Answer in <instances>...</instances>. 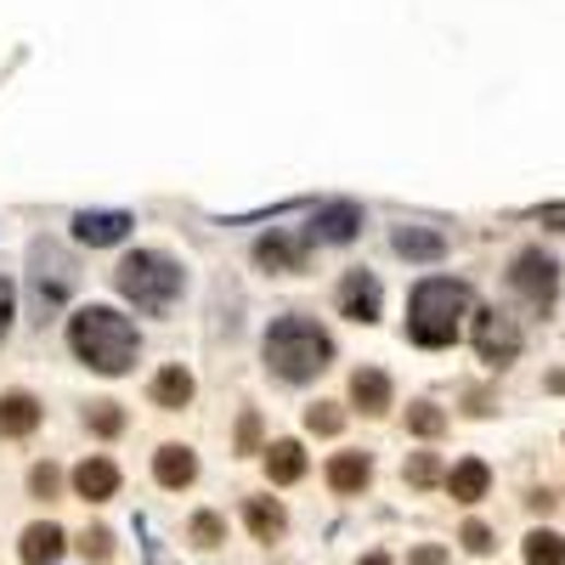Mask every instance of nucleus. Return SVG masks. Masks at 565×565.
Masks as SVG:
<instances>
[{
  "mask_svg": "<svg viewBox=\"0 0 565 565\" xmlns=\"http://www.w3.org/2000/svg\"><path fill=\"white\" fill-rule=\"evenodd\" d=\"M408 429H413V436H442V429H447V413L429 408V402H413V408H408Z\"/></svg>",
  "mask_w": 565,
  "mask_h": 565,
  "instance_id": "nucleus-24",
  "label": "nucleus"
},
{
  "mask_svg": "<svg viewBox=\"0 0 565 565\" xmlns=\"http://www.w3.org/2000/svg\"><path fill=\"white\" fill-rule=\"evenodd\" d=\"M57 486H62L57 463H35V470H28V492H35V497H57Z\"/></svg>",
  "mask_w": 565,
  "mask_h": 565,
  "instance_id": "nucleus-30",
  "label": "nucleus"
},
{
  "mask_svg": "<svg viewBox=\"0 0 565 565\" xmlns=\"http://www.w3.org/2000/svg\"><path fill=\"white\" fill-rule=\"evenodd\" d=\"M238 452H260V413L238 419Z\"/></svg>",
  "mask_w": 565,
  "mask_h": 565,
  "instance_id": "nucleus-31",
  "label": "nucleus"
},
{
  "mask_svg": "<svg viewBox=\"0 0 565 565\" xmlns=\"http://www.w3.org/2000/svg\"><path fill=\"white\" fill-rule=\"evenodd\" d=\"M119 294L137 311H170L176 306V294H181V266L170 255H158V249H137V255H125L119 260Z\"/></svg>",
  "mask_w": 565,
  "mask_h": 565,
  "instance_id": "nucleus-4",
  "label": "nucleus"
},
{
  "mask_svg": "<svg viewBox=\"0 0 565 565\" xmlns=\"http://www.w3.org/2000/svg\"><path fill=\"white\" fill-rule=\"evenodd\" d=\"M7 328H12V283L0 278V340H7Z\"/></svg>",
  "mask_w": 565,
  "mask_h": 565,
  "instance_id": "nucleus-33",
  "label": "nucleus"
},
{
  "mask_svg": "<svg viewBox=\"0 0 565 565\" xmlns=\"http://www.w3.org/2000/svg\"><path fill=\"white\" fill-rule=\"evenodd\" d=\"M463 549H470V554H486V549H492V531H486L481 520H470V526H463Z\"/></svg>",
  "mask_w": 565,
  "mask_h": 565,
  "instance_id": "nucleus-32",
  "label": "nucleus"
},
{
  "mask_svg": "<svg viewBox=\"0 0 565 565\" xmlns=\"http://www.w3.org/2000/svg\"><path fill=\"white\" fill-rule=\"evenodd\" d=\"M244 515H249V531H255L260 543H278L283 531H289V515H283V504H272V497H249Z\"/></svg>",
  "mask_w": 565,
  "mask_h": 565,
  "instance_id": "nucleus-19",
  "label": "nucleus"
},
{
  "mask_svg": "<svg viewBox=\"0 0 565 565\" xmlns=\"http://www.w3.org/2000/svg\"><path fill=\"white\" fill-rule=\"evenodd\" d=\"M340 424H345V413H340L334 402H317V408L306 413V429H317V436H340Z\"/></svg>",
  "mask_w": 565,
  "mask_h": 565,
  "instance_id": "nucleus-27",
  "label": "nucleus"
},
{
  "mask_svg": "<svg viewBox=\"0 0 565 565\" xmlns=\"http://www.w3.org/2000/svg\"><path fill=\"white\" fill-rule=\"evenodd\" d=\"M356 226H362V204H351V198H334V204L317 210V238L328 244H351Z\"/></svg>",
  "mask_w": 565,
  "mask_h": 565,
  "instance_id": "nucleus-13",
  "label": "nucleus"
},
{
  "mask_svg": "<svg viewBox=\"0 0 565 565\" xmlns=\"http://www.w3.org/2000/svg\"><path fill=\"white\" fill-rule=\"evenodd\" d=\"M475 351H481V362H492V368H509L520 356V328L504 311H475Z\"/></svg>",
  "mask_w": 565,
  "mask_h": 565,
  "instance_id": "nucleus-7",
  "label": "nucleus"
},
{
  "mask_svg": "<svg viewBox=\"0 0 565 565\" xmlns=\"http://www.w3.org/2000/svg\"><path fill=\"white\" fill-rule=\"evenodd\" d=\"M69 345H74V356L85 362V368L125 374L130 362H137V328H130V317H119L108 306H85L69 322Z\"/></svg>",
  "mask_w": 565,
  "mask_h": 565,
  "instance_id": "nucleus-1",
  "label": "nucleus"
},
{
  "mask_svg": "<svg viewBox=\"0 0 565 565\" xmlns=\"http://www.w3.org/2000/svg\"><path fill=\"white\" fill-rule=\"evenodd\" d=\"M80 554H85V560H96V565H103V560L114 554V531H108V526H91L85 538H80Z\"/></svg>",
  "mask_w": 565,
  "mask_h": 565,
  "instance_id": "nucleus-29",
  "label": "nucleus"
},
{
  "mask_svg": "<svg viewBox=\"0 0 565 565\" xmlns=\"http://www.w3.org/2000/svg\"><path fill=\"white\" fill-rule=\"evenodd\" d=\"M130 226H137V221H130L125 210H80V215H74V238L91 244V249H108V244L125 238Z\"/></svg>",
  "mask_w": 565,
  "mask_h": 565,
  "instance_id": "nucleus-8",
  "label": "nucleus"
},
{
  "mask_svg": "<svg viewBox=\"0 0 565 565\" xmlns=\"http://www.w3.org/2000/svg\"><path fill=\"white\" fill-rule=\"evenodd\" d=\"M28 266H35V301H40V311H57L62 301H69V289H74V260L62 255L51 238H40L35 249H28Z\"/></svg>",
  "mask_w": 565,
  "mask_h": 565,
  "instance_id": "nucleus-5",
  "label": "nucleus"
},
{
  "mask_svg": "<svg viewBox=\"0 0 565 565\" xmlns=\"http://www.w3.org/2000/svg\"><path fill=\"white\" fill-rule=\"evenodd\" d=\"M40 424V402L28 390H7L0 396V436H28Z\"/></svg>",
  "mask_w": 565,
  "mask_h": 565,
  "instance_id": "nucleus-15",
  "label": "nucleus"
},
{
  "mask_svg": "<svg viewBox=\"0 0 565 565\" xmlns=\"http://www.w3.org/2000/svg\"><path fill=\"white\" fill-rule=\"evenodd\" d=\"M85 424L96 429V436H119V429H125V413H119L114 402H91V413H85Z\"/></svg>",
  "mask_w": 565,
  "mask_h": 565,
  "instance_id": "nucleus-26",
  "label": "nucleus"
},
{
  "mask_svg": "<svg viewBox=\"0 0 565 565\" xmlns=\"http://www.w3.org/2000/svg\"><path fill=\"white\" fill-rule=\"evenodd\" d=\"M266 475H272L278 486L301 481V475H306V452H301V442H272V447H266Z\"/></svg>",
  "mask_w": 565,
  "mask_h": 565,
  "instance_id": "nucleus-20",
  "label": "nucleus"
},
{
  "mask_svg": "<svg viewBox=\"0 0 565 565\" xmlns=\"http://www.w3.org/2000/svg\"><path fill=\"white\" fill-rule=\"evenodd\" d=\"M255 260L266 272H301L306 266V238H294V232H272V238L255 244Z\"/></svg>",
  "mask_w": 565,
  "mask_h": 565,
  "instance_id": "nucleus-10",
  "label": "nucleus"
},
{
  "mask_svg": "<svg viewBox=\"0 0 565 565\" xmlns=\"http://www.w3.org/2000/svg\"><path fill=\"white\" fill-rule=\"evenodd\" d=\"M153 475H158V486H170V492H181V486H192V475H198V458H192V447H158L153 452Z\"/></svg>",
  "mask_w": 565,
  "mask_h": 565,
  "instance_id": "nucleus-14",
  "label": "nucleus"
},
{
  "mask_svg": "<svg viewBox=\"0 0 565 565\" xmlns=\"http://www.w3.org/2000/svg\"><path fill=\"white\" fill-rule=\"evenodd\" d=\"M526 565H565V538L560 531H531L526 538Z\"/></svg>",
  "mask_w": 565,
  "mask_h": 565,
  "instance_id": "nucleus-23",
  "label": "nucleus"
},
{
  "mask_svg": "<svg viewBox=\"0 0 565 565\" xmlns=\"http://www.w3.org/2000/svg\"><path fill=\"white\" fill-rule=\"evenodd\" d=\"M356 565H390V554H368V560H356Z\"/></svg>",
  "mask_w": 565,
  "mask_h": 565,
  "instance_id": "nucleus-35",
  "label": "nucleus"
},
{
  "mask_svg": "<svg viewBox=\"0 0 565 565\" xmlns=\"http://www.w3.org/2000/svg\"><path fill=\"white\" fill-rule=\"evenodd\" d=\"M351 402H356L362 413H385V408H390V379H385L379 368H356V374H351Z\"/></svg>",
  "mask_w": 565,
  "mask_h": 565,
  "instance_id": "nucleus-18",
  "label": "nucleus"
},
{
  "mask_svg": "<svg viewBox=\"0 0 565 565\" xmlns=\"http://www.w3.org/2000/svg\"><path fill=\"white\" fill-rule=\"evenodd\" d=\"M62 543H69V531L51 526V520H40V526L23 531L17 554H23V565H57V560H62Z\"/></svg>",
  "mask_w": 565,
  "mask_h": 565,
  "instance_id": "nucleus-11",
  "label": "nucleus"
},
{
  "mask_svg": "<svg viewBox=\"0 0 565 565\" xmlns=\"http://www.w3.org/2000/svg\"><path fill=\"white\" fill-rule=\"evenodd\" d=\"M74 492L85 497V504H103V497H114V492H119L114 458H85L80 470H74Z\"/></svg>",
  "mask_w": 565,
  "mask_h": 565,
  "instance_id": "nucleus-12",
  "label": "nucleus"
},
{
  "mask_svg": "<svg viewBox=\"0 0 565 565\" xmlns=\"http://www.w3.org/2000/svg\"><path fill=\"white\" fill-rule=\"evenodd\" d=\"M463 311H470V289L452 283V278H424L413 289V306H408V334L413 345H429V351H442L458 340V328H463Z\"/></svg>",
  "mask_w": 565,
  "mask_h": 565,
  "instance_id": "nucleus-3",
  "label": "nucleus"
},
{
  "mask_svg": "<svg viewBox=\"0 0 565 565\" xmlns=\"http://www.w3.org/2000/svg\"><path fill=\"white\" fill-rule=\"evenodd\" d=\"M396 255H408V260H442L447 255V238L436 226H396Z\"/></svg>",
  "mask_w": 565,
  "mask_h": 565,
  "instance_id": "nucleus-16",
  "label": "nucleus"
},
{
  "mask_svg": "<svg viewBox=\"0 0 565 565\" xmlns=\"http://www.w3.org/2000/svg\"><path fill=\"white\" fill-rule=\"evenodd\" d=\"M486 486H492V470H486L481 458H463L458 470L447 475V492L458 497V504H481V497H486Z\"/></svg>",
  "mask_w": 565,
  "mask_h": 565,
  "instance_id": "nucleus-17",
  "label": "nucleus"
},
{
  "mask_svg": "<svg viewBox=\"0 0 565 565\" xmlns=\"http://www.w3.org/2000/svg\"><path fill=\"white\" fill-rule=\"evenodd\" d=\"M368 475H374V463L362 452H334V463H328V486H334V492H362Z\"/></svg>",
  "mask_w": 565,
  "mask_h": 565,
  "instance_id": "nucleus-21",
  "label": "nucleus"
},
{
  "mask_svg": "<svg viewBox=\"0 0 565 565\" xmlns=\"http://www.w3.org/2000/svg\"><path fill=\"white\" fill-rule=\"evenodd\" d=\"M340 317H351V322H374L379 317V278L374 272H345V283H340Z\"/></svg>",
  "mask_w": 565,
  "mask_h": 565,
  "instance_id": "nucleus-9",
  "label": "nucleus"
},
{
  "mask_svg": "<svg viewBox=\"0 0 565 565\" xmlns=\"http://www.w3.org/2000/svg\"><path fill=\"white\" fill-rule=\"evenodd\" d=\"M153 402H158L164 413H176V408H187V402H192V374L181 368V362H176V368H164V374L153 379Z\"/></svg>",
  "mask_w": 565,
  "mask_h": 565,
  "instance_id": "nucleus-22",
  "label": "nucleus"
},
{
  "mask_svg": "<svg viewBox=\"0 0 565 565\" xmlns=\"http://www.w3.org/2000/svg\"><path fill=\"white\" fill-rule=\"evenodd\" d=\"M187 531H192V543H198V549H221V543H226V526H221V515H210V509H204V515H192V526H187Z\"/></svg>",
  "mask_w": 565,
  "mask_h": 565,
  "instance_id": "nucleus-25",
  "label": "nucleus"
},
{
  "mask_svg": "<svg viewBox=\"0 0 565 565\" xmlns=\"http://www.w3.org/2000/svg\"><path fill=\"white\" fill-rule=\"evenodd\" d=\"M413 565H447V549H436V543H424V549H413Z\"/></svg>",
  "mask_w": 565,
  "mask_h": 565,
  "instance_id": "nucleus-34",
  "label": "nucleus"
},
{
  "mask_svg": "<svg viewBox=\"0 0 565 565\" xmlns=\"http://www.w3.org/2000/svg\"><path fill=\"white\" fill-rule=\"evenodd\" d=\"M408 481H413V486H436V481H442V458H436V452H413Z\"/></svg>",
  "mask_w": 565,
  "mask_h": 565,
  "instance_id": "nucleus-28",
  "label": "nucleus"
},
{
  "mask_svg": "<svg viewBox=\"0 0 565 565\" xmlns=\"http://www.w3.org/2000/svg\"><path fill=\"white\" fill-rule=\"evenodd\" d=\"M509 289L520 294L526 306H538V311H549L554 306V294H560V266L543 255V249H526V255H515V272H509Z\"/></svg>",
  "mask_w": 565,
  "mask_h": 565,
  "instance_id": "nucleus-6",
  "label": "nucleus"
},
{
  "mask_svg": "<svg viewBox=\"0 0 565 565\" xmlns=\"http://www.w3.org/2000/svg\"><path fill=\"white\" fill-rule=\"evenodd\" d=\"M266 368H272L278 379L289 385H306L328 368V356H334V345H328V334L311 322V317H283L266 328Z\"/></svg>",
  "mask_w": 565,
  "mask_h": 565,
  "instance_id": "nucleus-2",
  "label": "nucleus"
}]
</instances>
